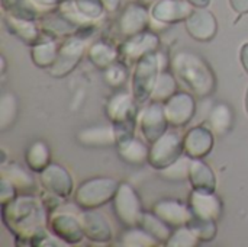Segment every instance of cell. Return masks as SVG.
I'll list each match as a JSON object with an SVG mask.
<instances>
[{"instance_id": "cell-34", "label": "cell", "mask_w": 248, "mask_h": 247, "mask_svg": "<svg viewBox=\"0 0 248 247\" xmlns=\"http://www.w3.org/2000/svg\"><path fill=\"white\" fill-rule=\"evenodd\" d=\"M17 116V99L13 93H3L0 98V131L9 130Z\"/></svg>"}, {"instance_id": "cell-21", "label": "cell", "mask_w": 248, "mask_h": 247, "mask_svg": "<svg viewBox=\"0 0 248 247\" xmlns=\"http://www.w3.org/2000/svg\"><path fill=\"white\" fill-rule=\"evenodd\" d=\"M153 213L160 217L166 224H169L171 229L183 227L189 223L192 218V213L189 205H185L174 199H163L158 201L153 207Z\"/></svg>"}, {"instance_id": "cell-31", "label": "cell", "mask_w": 248, "mask_h": 247, "mask_svg": "<svg viewBox=\"0 0 248 247\" xmlns=\"http://www.w3.org/2000/svg\"><path fill=\"white\" fill-rule=\"evenodd\" d=\"M1 9L6 15L17 19L36 22L41 17V10L32 0H1Z\"/></svg>"}, {"instance_id": "cell-35", "label": "cell", "mask_w": 248, "mask_h": 247, "mask_svg": "<svg viewBox=\"0 0 248 247\" xmlns=\"http://www.w3.org/2000/svg\"><path fill=\"white\" fill-rule=\"evenodd\" d=\"M195 236L199 239V242H212L217 237L218 227L215 220H208V218H199L192 215L189 223L186 224Z\"/></svg>"}, {"instance_id": "cell-38", "label": "cell", "mask_w": 248, "mask_h": 247, "mask_svg": "<svg viewBox=\"0 0 248 247\" xmlns=\"http://www.w3.org/2000/svg\"><path fill=\"white\" fill-rule=\"evenodd\" d=\"M198 245H199V239L187 226L174 229L171 237L166 243V246L169 247H195Z\"/></svg>"}, {"instance_id": "cell-15", "label": "cell", "mask_w": 248, "mask_h": 247, "mask_svg": "<svg viewBox=\"0 0 248 247\" xmlns=\"http://www.w3.org/2000/svg\"><path fill=\"white\" fill-rule=\"evenodd\" d=\"M195 7L187 0H157L151 9V20L160 25H174L187 19Z\"/></svg>"}, {"instance_id": "cell-29", "label": "cell", "mask_w": 248, "mask_h": 247, "mask_svg": "<svg viewBox=\"0 0 248 247\" xmlns=\"http://www.w3.org/2000/svg\"><path fill=\"white\" fill-rule=\"evenodd\" d=\"M234 122V114L228 103H217L208 115V127L218 135H225Z\"/></svg>"}, {"instance_id": "cell-20", "label": "cell", "mask_w": 248, "mask_h": 247, "mask_svg": "<svg viewBox=\"0 0 248 247\" xmlns=\"http://www.w3.org/2000/svg\"><path fill=\"white\" fill-rule=\"evenodd\" d=\"M187 205L192 215L199 218H208L218 221L222 214V202L215 192L193 191L189 195Z\"/></svg>"}, {"instance_id": "cell-4", "label": "cell", "mask_w": 248, "mask_h": 247, "mask_svg": "<svg viewBox=\"0 0 248 247\" xmlns=\"http://www.w3.org/2000/svg\"><path fill=\"white\" fill-rule=\"evenodd\" d=\"M119 183L113 178H92L83 182L74 192V204L80 210H96L109 202L116 195Z\"/></svg>"}, {"instance_id": "cell-48", "label": "cell", "mask_w": 248, "mask_h": 247, "mask_svg": "<svg viewBox=\"0 0 248 247\" xmlns=\"http://www.w3.org/2000/svg\"><path fill=\"white\" fill-rule=\"evenodd\" d=\"M244 106H246V112H247L248 115V87L247 92H246V98H244Z\"/></svg>"}, {"instance_id": "cell-33", "label": "cell", "mask_w": 248, "mask_h": 247, "mask_svg": "<svg viewBox=\"0 0 248 247\" xmlns=\"http://www.w3.org/2000/svg\"><path fill=\"white\" fill-rule=\"evenodd\" d=\"M176 92H177V83H176V76H174V73L171 74V73L167 71V70H161V73H160V76H158V79H157L155 87H154V90H153L151 100L164 103V102L169 100Z\"/></svg>"}, {"instance_id": "cell-3", "label": "cell", "mask_w": 248, "mask_h": 247, "mask_svg": "<svg viewBox=\"0 0 248 247\" xmlns=\"http://www.w3.org/2000/svg\"><path fill=\"white\" fill-rule=\"evenodd\" d=\"M138 102L132 93L116 92L106 103V115L115 128L116 146L135 137L138 121ZM115 146V147H116Z\"/></svg>"}, {"instance_id": "cell-27", "label": "cell", "mask_w": 248, "mask_h": 247, "mask_svg": "<svg viewBox=\"0 0 248 247\" xmlns=\"http://www.w3.org/2000/svg\"><path fill=\"white\" fill-rule=\"evenodd\" d=\"M58 45L54 41V38H49L44 35V38L31 47V60L32 63L38 67V68H49L58 55Z\"/></svg>"}, {"instance_id": "cell-24", "label": "cell", "mask_w": 248, "mask_h": 247, "mask_svg": "<svg viewBox=\"0 0 248 247\" xmlns=\"http://www.w3.org/2000/svg\"><path fill=\"white\" fill-rule=\"evenodd\" d=\"M77 141L86 147H113L116 135L113 125H94L81 130L77 134Z\"/></svg>"}, {"instance_id": "cell-13", "label": "cell", "mask_w": 248, "mask_h": 247, "mask_svg": "<svg viewBox=\"0 0 248 247\" xmlns=\"http://www.w3.org/2000/svg\"><path fill=\"white\" fill-rule=\"evenodd\" d=\"M187 33L199 42H209L218 33V20L206 7H195L185 20Z\"/></svg>"}, {"instance_id": "cell-18", "label": "cell", "mask_w": 248, "mask_h": 247, "mask_svg": "<svg viewBox=\"0 0 248 247\" xmlns=\"http://www.w3.org/2000/svg\"><path fill=\"white\" fill-rule=\"evenodd\" d=\"M80 221L86 239L93 243L106 245L113 240V231L109 221L96 210H81Z\"/></svg>"}, {"instance_id": "cell-10", "label": "cell", "mask_w": 248, "mask_h": 247, "mask_svg": "<svg viewBox=\"0 0 248 247\" xmlns=\"http://www.w3.org/2000/svg\"><path fill=\"white\" fill-rule=\"evenodd\" d=\"M164 111L169 124L174 128H182L190 124L196 114V100L192 92H176L164 102Z\"/></svg>"}, {"instance_id": "cell-47", "label": "cell", "mask_w": 248, "mask_h": 247, "mask_svg": "<svg viewBox=\"0 0 248 247\" xmlns=\"http://www.w3.org/2000/svg\"><path fill=\"white\" fill-rule=\"evenodd\" d=\"M193 7H208L211 4V0H187Z\"/></svg>"}, {"instance_id": "cell-49", "label": "cell", "mask_w": 248, "mask_h": 247, "mask_svg": "<svg viewBox=\"0 0 248 247\" xmlns=\"http://www.w3.org/2000/svg\"><path fill=\"white\" fill-rule=\"evenodd\" d=\"M0 60H1V74H3L4 70H6V61H4V57H3V55L0 57Z\"/></svg>"}, {"instance_id": "cell-36", "label": "cell", "mask_w": 248, "mask_h": 247, "mask_svg": "<svg viewBox=\"0 0 248 247\" xmlns=\"http://www.w3.org/2000/svg\"><path fill=\"white\" fill-rule=\"evenodd\" d=\"M121 245L129 247H154L160 245L141 227H129L121 237Z\"/></svg>"}, {"instance_id": "cell-14", "label": "cell", "mask_w": 248, "mask_h": 247, "mask_svg": "<svg viewBox=\"0 0 248 247\" xmlns=\"http://www.w3.org/2000/svg\"><path fill=\"white\" fill-rule=\"evenodd\" d=\"M49 231L62 240L67 246L78 245L84 240V231L80 218L71 214H55L48 218Z\"/></svg>"}, {"instance_id": "cell-22", "label": "cell", "mask_w": 248, "mask_h": 247, "mask_svg": "<svg viewBox=\"0 0 248 247\" xmlns=\"http://www.w3.org/2000/svg\"><path fill=\"white\" fill-rule=\"evenodd\" d=\"M3 23L10 35L16 36L19 41H22L23 44H26L29 47L38 44L44 38V33H42L39 25H36L33 20L17 19V17L6 15L3 17Z\"/></svg>"}, {"instance_id": "cell-16", "label": "cell", "mask_w": 248, "mask_h": 247, "mask_svg": "<svg viewBox=\"0 0 248 247\" xmlns=\"http://www.w3.org/2000/svg\"><path fill=\"white\" fill-rule=\"evenodd\" d=\"M151 25V13L140 3H129L121 13L118 20V31L125 36H134L148 29Z\"/></svg>"}, {"instance_id": "cell-7", "label": "cell", "mask_w": 248, "mask_h": 247, "mask_svg": "<svg viewBox=\"0 0 248 247\" xmlns=\"http://www.w3.org/2000/svg\"><path fill=\"white\" fill-rule=\"evenodd\" d=\"M185 156L183 137L177 131H167L157 141L150 144L148 163L155 170H163Z\"/></svg>"}, {"instance_id": "cell-12", "label": "cell", "mask_w": 248, "mask_h": 247, "mask_svg": "<svg viewBox=\"0 0 248 247\" xmlns=\"http://www.w3.org/2000/svg\"><path fill=\"white\" fill-rule=\"evenodd\" d=\"M39 183L44 191L54 194L62 199H67L73 195L74 182L70 172L57 163H49L39 173Z\"/></svg>"}, {"instance_id": "cell-45", "label": "cell", "mask_w": 248, "mask_h": 247, "mask_svg": "<svg viewBox=\"0 0 248 247\" xmlns=\"http://www.w3.org/2000/svg\"><path fill=\"white\" fill-rule=\"evenodd\" d=\"M240 63L243 66V68L246 70V73L248 74V42L243 44L240 48Z\"/></svg>"}, {"instance_id": "cell-44", "label": "cell", "mask_w": 248, "mask_h": 247, "mask_svg": "<svg viewBox=\"0 0 248 247\" xmlns=\"http://www.w3.org/2000/svg\"><path fill=\"white\" fill-rule=\"evenodd\" d=\"M230 6L232 7L234 12H237L240 16L248 13V0H228Z\"/></svg>"}, {"instance_id": "cell-43", "label": "cell", "mask_w": 248, "mask_h": 247, "mask_svg": "<svg viewBox=\"0 0 248 247\" xmlns=\"http://www.w3.org/2000/svg\"><path fill=\"white\" fill-rule=\"evenodd\" d=\"M33 4L39 9V10H54L57 7H60V4H62L67 0H32Z\"/></svg>"}, {"instance_id": "cell-39", "label": "cell", "mask_w": 248, "mask_h": 247, "mask_svg": "<svg viewBox=\"0 0 248 247\" xmlns=\"http://www.w3.org/2000/svg\"><path fill=\"white\" fill-rule=\"evenodd\" d=\"M103 76H105V82L108 86L110 87H116L119 89L128 77V67L124 63H113L112 66H109L108 68L103 70Z\"/></svg>"}, {"instance_id": "cell-37", "label": "cell", "mask_w": 248, "mask_h": 247, "mask_svg": "<svg viewBox=\"0 0 248 247\" xmlns=\"http://www.w3.org/2000/svg\"><path fill=\"white\" fill-rule=\"evenodd\" d=\"M189 165H190V159L187 156H182L177 162L160 170V175L169 182H185L187 181Z\"/></svg>"}, {"instance_id": "cell-8", "label": "cell", "mask_w": 248, "mask_h": 247, "mask_svg": "<svg viewBox=\"0 0 248 247\" xmlns=\"http://www.w3.org/2000/svg\"><path fill=\"white\" fill-rule=\"evenodd\" d=\"M112 205H113L115 215L126 229L140 226L144 215L142 204L138 194L129 183L126 182L119 183L116 195L112 199Z\"/></svg>"}, {"instance_id": "cell-32", "label": "cell", "mask_w": 248, "mask_h": 247, "mask_svg": "<svg viewBox=\"0 0 248 247\" xmlns=\"http://www.w3.org/2000/svg\"><path fill=\"white\" fill-rule=\"evenodd\" d=\"M138 227L144 229L158 243H163V245L167 243V240L171 237L173 230H174L169 224H166L160 217H157L154 213H144L142 220H141V223H140Z\"/></svg>"}, {"instance_id": "cell-6", "label": "cell", "mask_w": 248, "mask_h": 247, "mask_svg": "<svg viewBox=\"0 0 248 247\" xmlns=\"http://www.w3.org/2000/svg\"><path fill=\"white\" fill-rule=\"evenodd\" d=\"M86 39L87 36H83L80 33H74L65 38V41L58 48V55L55 63L46 70L48 74L54 79H62L68 76L71 71H74V68L81 61L83 55L87 54Z\"/></svg>"}, {"instance_id": "cell-2", "label": "cell", "mask_w": 248, "mask_h": 247, "mask_svg": "<svg viewBox=\"0 0 248 247\" xmlns=\"http://www.w3.org/2000/svg\"><path fill=\"white\" fill-rule=\"evenodd\" d=\"M174 76L198 98H208L215 92L217 79L209 64L192 51H180L171 58Z\"/></svg>"}, {"instance_id": "cell-5", "label": "cell", "mask_w": 248, "mask_h": 247, "mask_svg": "<svg viewBox=\"0 0 248 247\" xmlns=\"http://www.w3.org/2000/svg\"><path fill=\"white\" fill-rule=\"evenodd\" d=\"M160 73L161 64L158 52L147 54L135 63V68L131 77V93L140 105L151 99Z\"/></svg>"}, {"instance_id": "cell-42", "label": "cell", "mask_w": 248, "mask_h": 247, "mask_svg": "<svg viewBox=\"0 0 248 247\" xmlns=\"http://www.w3.org/2000/svg\"><path fill=\"white\" fill-rule=\"evenodd\" d=\"M41 201H42V204H44V207H45V210H46V213H48V215H52V213L54 211H57L61 205H62V198H60V197H57V195H54V194H49V192H44L42 194V197H41Z\"/></svg>"}, {"instance_id": "cell-11", "label": "cell", "mask_w": 248, "mask_h": 247, "mask_svg": "<svg viewBox=\"0 0 248 247\" xmlns=\"http://www.w3.org/2000/svg\"><path fill=\"white\" fill-rule=\"evenodd\" d=\"M158 47H160V36L155 32L147 29L141 33L126 38L119 47V54L125 61H128V64L131 63L135 64L147 54L157 52Z\"/></svg>"}, {"instance_id": "cell-26", "label": "cell", "mask_w": 248, "mask_h": 247, "mask_svg": "<svg viewBox=\"0 0 248 247\" xmlns=\"http://www.w3.org/2000/svg\"><path fill=\"white\" fill-rule=\"evenodd\" d=\"M119 157L132 166H141L144 163H148V154H150V147L140 138L132 137L126 140L125 143L116 146Z\"/></svg>"}, {"instance_id": "cell-19", "label": "cell", "mask_w": 248, "mask_h": 247, "mask_svg": "<svg viewBox=\"0 0 248 247\" xmlns=\"http://www.w3.org/2000/svg\"><path fill=\"white\" fill-rule=\"evenodd\" d=\"M39 28L45 36L49 38H68L78 31V25L74 23L67 15H64L58 7L48 10L39 17Z\"/></svg>"}, {"instance_id": "cell-1", "label": "cell", "mask_w": 248, "mask_h": 247, "mask_svg": "<svg viewBox=\"0 0 248 247\" xmlns=\"http://www.w3.org/2000/svg\"><path fill=\"white\" fill-rule=\"evenodd\" d=\"M46 210L41 198L22 195L1 205V221L19 246H42L48 237Z\"/></svg>"}, {"instance_id": "cell-30", "label": "cell", "mask_w": 248, "mask_h": 247, "mask_svg": "<svg viewBox=\"0 0 248 247\" xmlns=\"http://www.w3.org/2000/svg\"><path fill=\"white\" fill-rule=\"evenodd\" d=\"M25 163L33 173H41L51 163V153L48 144L44 141L32 143L25 151Z\"/></svg>"}, {"instance_id": "cell-40", "label": "cell", "mask_w": 248, "mask_h": 247, "mask_svg": "<svg viewBox=\"0 0 248 247\" xmlns=\"http://www.w3.org/2000/svg\"><path fill=\"white\" fill-rule=\"evenodd\" d=\"M78 13L86 19V20H94L99 19L105 9V4L102 0H73Z\"/></svg>"}, {"instance_id": "cell-41", "label": "cell", "mask_w": 248, "mask_h": 247, "mask_svg": "<svg viewBox=\"0 0 248 247\" xmlns=\"http://www.w3.org/2000/svg\"><path fill=\"white\" fill-rule=\"evenodd\" d=\"M17 192L19 191L10 181L0 178V205H6L17 198Z\"/></svg>"}, {"instance_id": "cell-46", "label": "cell", "mask_w": 248, "mask_h": 247, "mask_svg": "<svg viewBox=\"0 0 248 247\" xmlns=\"http://www.w3.org/2000/svg\"><path fill=\"white\" fill-rule=\"evenodd\" d=\"M102 3L105 4L106 12H116L121 6V0H102Z\"/></svg>"}, {"instance_id": "cell-17", "label": "cell", "mask_w": 248, "mask_h": 247, "mask_svg": "<svg viewBox=\"0 0 248 247\" xmlns=\"http://www.w3.org/2000/svg\"><path fill=\"white\" fill-rule=\"evenodd\" d=\"M214 134L215 132L205 125L190 128L183 137L185 156H187L189 159H205L214 148Z\"/></svg>"}, {"instance_id": "cell-23", "label": "cell", "mask_w": 248, "mask_h": 247, "mask_svg": "<svg viewBox=\"0 0 248 247\" xmlns=\"http://www.w3.org/2000/svg\"><path fill=\"white\" fill-rule=\"evenodd\" d=\"M187 182L193 191L215 192L217 191V176L209 165L202 159H190Z\"/></svg>"}, {"instance_id": "cell-25", "label": "cell", "mask_w": 248, "mask_h": 247, "mask_svg": "<svg viewBox=\"0 0 248 247\" xmlns=\"http://www.w3.org/2000/svg\"><path fill=\"white\" fill-rule=\"evenodd\" d=\"M0 178L10 181L16 186V189L22 192V195H33L36 192V183L32 175L16 163L1 165Z\"/></svg>"}, {"instance_id": "cell-9", "label": "cell", "mask_w": 248, "mask_h": 247, "mask_svg": "<svg viewBox=\"0 0 248 247\" xmlns=\"http://www.w3.org/2000/svg\"><path fill=\"white\" fill-rule=\"evenodd\" d=\"M138 125L145 143L153 144L169 131V119L164 111V103L151 100L138 116Z\"/></svg>"}, {"instance_id": "cell-28", "label": "cell", "mask_w": 248, "mask_h": 247, "mask_svg": "<svg viewBox=\"0 0 248 247\" xmlns=\"http://www.w3.org/2000/svg\"><path fill=\"white\" fill-rule=\"evenodd\" d=\"M119 49H116L112 44L106 41H97L92 44L87 49L89 61L99 70H105L119 58Z\"/></svg>"}]
</instances>
